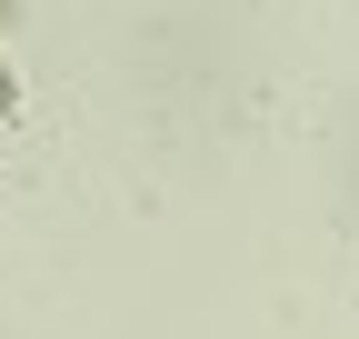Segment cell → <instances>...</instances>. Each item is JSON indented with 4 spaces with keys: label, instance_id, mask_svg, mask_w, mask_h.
<instances>
[{
    "label": "cell",
    "instance_id": "cell-1",
    "mask_svg": "<svg viewBox=\"0 0 359 339\" xmlns=\"http://www.w3.org/2000/svg\"><path fill=\"white\" fill-rule=\"evenodd\" d=\"M0 110H11V70H0Z\"/></svg>",
    "mask_w": 359,
    "mask_h": 339
}]
</instances>
